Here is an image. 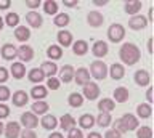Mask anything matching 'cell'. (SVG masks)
<instances>
[{
    "instance_id": "cell-33",
    "label": "cell",
    "mask_w": 154,
    "mask_h": 138,
    "mask_svg": "<svg viewBox=\"0 0 154 138\" xmlns=\"http://www.w3.org/2000/svg\"><path fill=\"white\" fill-rule=\"evenodd\" d=\"M71 21V16L67 15V13H58V15H55V20H53V24L58 26V27H66L67 24H69Z\"/></svg>"
},
{
    "instance_id": "cell-39",
    "label": "cell",
    "mask_w": 154,
    "mask_h": 138,
    "mask_svg": "<svg viewBox=\"0 0 154 138\" xmlns=\"http://www.w3.org/2000/svg\"><path fill=\"white\" fill-rule=\"evenodd\" d=\"M43 11L47 15H58V2H55V0L43 2Z\"/></svg>"
},
{
    "instance_id": "cell-13",
    "label": "cell",
    "mask_w": 154,
    "mask_h": 138,
    "mask_svg": "<svg viewBox=\"0 0 154 138\" xmlns=\"http://www.w3.org/2000/svg\"><path fill=\"white\" fill-rule=\"evenodd\" d=\"M108 51H109V47L106 42L103 40H98V42H95L93 47H91V53H93L96 58H104L106 55H108Z\"/></svg>"
},
{
    "instance_id": "cell-8",
    "label": "cell",
    "mask_w": 154,
    "mask_h": 138,
    "mask_svg": "<svg viewBox=\"0 0 154 138\" xmlns=\"http://www.w3.org/2000/svg\"><path fill=\"white\" fill-rule=\"evenodd\" d=\"M120 122L124 124V127L127 128V132L128 130H137V128L140 127V122H138V117L137 116H133V114H124L122 117H120Z\"/></svg>"
},
{
    "instance_id": "cell-23",
    "label": "cell",
    "mask_w": 154,
    "mask_h": 138,
    "mask_svg": "<svg viewBox=\"0 0 154 138\" xmlns=\"http://www.w3.org/2000/svg\"><path fill=\"white\" fill-rule=\"evenodd\" d=\"M58 124H60V127L63 128V130L69 132L71 128H74V127H75V119L72 117L71 114H63L61 119L58 121Z\"/></svg>"
},
{
    "instance_id": "cell-20",
    "label": "cell",
    "mask_w": 154,
    "mask_h": 138,
    "mask_svg": "<svg viewBox=\"0 0 154 138\" xmlns=\"http://www.w3.org/2000/svg\"><path fill=\"white\" fill-rule=\"evenodd\" d=\"M58 42H60V47H71L72 45V42H74V39H72V34L69 31H66V29H61L60 32H58Z\"/></svg>"
},
{
    "instance_id": "cell-54",
    "label": "cell",
    "mask_w": 154,
    "mask_h": 138,
    "mask_svg": "<svg viewBox=\"0 0 154 138\" xmlns=\"http://www.w3.org/2000/svg\"><path fill=\"white\" fill-rule=\"evenodd\" d=\"M152 7L151 8H149V10H148V16H146V21H148V24H149V23H152Z\"/></svg>"
},
{
    "instance_id": "cell-58",
    "label": "cell",
    "mask_w": 154,
    "mask_h": 138,
    "mask_svg": "<svg viewBox=\"0 0 154 138\" xmlns=\"http://www.w3.org/2000/svg\"><path fill=\"white\" fill-rule=\"evenodd\" d=\"M3 26H5V23H3V18H2V16H0V31H2V29H3Z\"/></svg>"
},
{
    "instance_id": "cell-53",
    "label": "cell",
    "mask_w": 154,
    "mask_h": 138,
    "mask_svg": "<svg viewBox=\"0 0 154 138\" xmlns=\"http://www.w3.org/2000/svg\"><path fill=\"white\" fill-rule=\"evenodd\" d=\"M146 48H148V53H149V55H152V39H148Z\"/></svg>"
},
{
    "instance_id": "cell-3",
    "label": "cell",
    "mask_w": 154,
    "mask_h": 138,
    "mask_svg": "<svg viewBox=\"0 0 154 138\" xmlns=\"http://www.w3.org/2000/svg\"><path fill=\"white\" fill-rule=\"evenodd\" d=\"M125 37V27L119 23H114V24L109 26L108 29V39L112 42V44H117Z\"/></svg>"
},
{
    "instance_id": "cell-50",
    "label": "cell",
    "mask_w": 154,
    "mask_h": 138,
    "mask_svg": "<svg viewBox=\"0 0 154 138\" xmlns=\"http://www.w3.org/2000/svg\"><path fill=\"white\" fill-rule=\"evenodd\" d=\"M11 7V0H0V10H8Z\"/></svg>"
},
{
    "instance_id": "cell-38",
    "label": "cell",
    "mask_w": 154,
    "mask_h": 138,
    "mask_svg": "<svg viewBox=\"0 0 154 138\" xmlns=\"http://www.w3.org/2000/svg\"><path fill=\"white\" fill-rule=\"evenodd\" d=\"M95 122L98 124V127H109L111 122H112V117H111L109 112H100L98 117L95 119Z\"/></svg>"
},
{
    "instance_id": "cell-59",
    "label": "cell",
    "mask_w": 154,
    "mask_h": 138,
    "mask_svg": "<svg viewBox=\"0 0 154 138\" xmlns=\"http://www.w3.org/2000/svg\"><path fill=\"white\" fill-rule=\"evenodd\" d=\"M3 128H5V125L2 124V121H0V135H2V133H3Z\"/></svg>"
},
{
    "instance_id": "cell-37",
    "label": "cell",
    "mask_w": 154,
    "mask_h": 138,
    "mask_svg": "<svg viewBox=\"0 0 154 138\" xmlns=\"http://www.w3.org/2000/svg\"><path fill=\"white\" fill-rule=\"evenodd\" d=\"M3 23L7 26H10V27H18L19 26V15L14 13V11H8L7 16H5V20H3Z\"/></svg>"
},
{
    "instance_id": "cell-30",
    "label": "cell",
    "mask_w": 154,
    "mask_h": 138,
    "mask_svg": "<svg viewBox=\"0 0 154 138\" xmlns=\"http://www.w3.org/2000/svg\"><path fill=\"white\" fill-rule=\"evenodd\" d=\"M116 108V103H114V100H111V98H103V100H100L98 101V109H100V112H109Z\"/></svg>"
},
{
    "instance_id": "cell-6",
    "label": "cell",
    "mask_w": 154,
    "mask_h": 138,
    "mask_svg": "<svg viewBox=\"0 0 154 138\" xmlns=\"http://www.w3.org/2000/svg\"><path fill=\"white\" fill-rule=\"evenodd\" d=\"M16 58H19V61L24 64V63H29L32 58H34V48L31 45H26V44H23L21 47L18 48V55H16Z\"/></svg>"
},
{
    "instance_id": "cell-48",
    "label": "cell",
    "mask_w": 154,
    "mask_h": 138,
    "mask_svg": "<svg viewBox=\"0 0 154 138\" xmlns=\"http://www.w3.org/2000/svg\"><path fill=\"white\" fill-rule=\"evenodd\" d=\"M114 130H117L119 133H125V132H127V128L124 127V124L120 122V119H116V121H114Z\"/></svg>"
},
{
    "instance_id": "cell-43",
    "label": "cell",
    "mask_w": 154,
    "mask_h": 138,
    "mask_svg": "<svg viewBox=\"0 0 154 138\" xmlns=\"http://www.w3.org/2000/svg\"><path fill=\"white\" fill-rule=\"evenodd\" d=\"M67 138H84V133H82L80 128L74 127V128H71V130L67 132Z\"/></svg>"
},
{
    "instance_id": "cell-7",
    "label": "cell",
    "mask_w": 154,
    "mask_h": 138,
    "mask_svg": "<svg viewBox=\"0 0 154 138\" xmlns=\"http://www.w3.org/2000/svg\"><path fill=\"white\" fill-rule=\"evenodd\" d=\"M148 26V21H146V16L143 15H135L128 20V27L133 31H141Z\"/></svg>"
},
{
    "instance_id": "cell-12",
    "label": "cell",
    "mask_w": 154,
    "mask_h": 138,
    "mask_svg": "<svg viewBox=\"0 0 154 138\" xmlns=\"http://www.w3.org/2000/svg\"><path fill=\"white\" fill-rule=\"evenodd\" d=\"M135 84L138 87H148L151 84V75H149V72L146 69H138L135 72Z\"/></svg>"
},
{
    "instance_id": "cell-46",
    "label": "cell",
    "mask_w": 154,
    "mask_h": 138,
    "mask_svg": "<svg viewBox=\"0 0 154 138\" xmlns=\"http://www.w3.org/2000/svg\"><path fill=\"white\" fill-rule=\"evenodd\" d=\"M8 77H10V75H8V69L3 68V66H0V85L7 82Z\"/></svg>"
},
{
    "instance_id": "cell-35",
    "label": "cell",
    "mask_w": 154,
    "mask_h": 138,
    "mask_svg": "<svg viewBox=\"0 0 154 138\" xmlns=\"http://www.w3.org/2000/svg\"><path fill=\"white\" fill-rule=\"evenodd\" d=\"M79 125H80V128H91L95 125V117L88 112L82 114V116L79 117Z\"/></svg>"
},
{
    "instance_id": "cell-51",
    "label": "cell",
    "mask_w": 154,
    "mask_h": 138,
    "mask_svg": "<svg viewBox=\"0 0 154 138\" xmlns=\"http://www.w3.org/2000/svg\"><path fill=\"white\" fill-rule=\"evenodd\" d=\"M108 0H93V5H96V7H106L108 5Z\"/></svg>"
},
{
    "instance_id": "cell-28",
    "label": "cell",
    "mask_w": 154,
    "mask_h": 138,
    "mask_svg": "<svg viewBox=\"0 0 154 138\" xmlns=\"http://www.w3.org/2000/svg\"><path fill=\"white\" fill-rule=\"evenodd\" d=\"M130 93H128V88L127 87H117L114 90V101L117 103H125L128 100Z\"/></svg>"
},
{
    "instance_id": "cell-5",
    "label": "cell",
    "mask_w": 154,
    "mask_h": 138,
    "mask_svg": "<svg viewBox=\"0 0 154 138\" xmlns=\"http://www.w3.org/2000/svg\"><path fill=\"white\" fill-rule=\"evenodd\" d=\"M82 97L87 100H96L100 97V87L95 82H88L87 85H84V90H82Z\"/></svg>"
},
{
    "instance_id": "cell-26",
    "label": "cell",
    "mask_w": 154,
    "mask_h": 138,
    "mask_svg": "<svg viewBox=\"0 0 154 138\" xmlns=\"http://www.w3.org/2000/svg\"><path fill=\"white\" fill-rule=\"evenodd\" d=\"M72 51L75 56H84L88 51V44L85 40H75L72 42Z\"/></svg>"
},
{
    "instance_id": "cell-1",
    "label": "cell",
    "mask_w": 154,
    "mask_h": 138,
    "mask_svg": "<svg viewBox=\"0 0 154 138\" xmlns=\"http://www.w3.org/2000/svg\"><path fill=\"white\" fill-rule=\"evenodd\" d=\"M119 58L124 64L127 66H133L137 64L140 58H141V53H140V48L132 42H125V44L120 47L119 50Z\"/></svg>"
},
{
    "instance_id": "cell-36",
    "label": "cell",
    "mask_w": 154,
    "mask_h": 138,
    "mask_svg": "<svg viewBox=\"0 0 154 138\" xmlns=\"http://www.w3.org/2000/svg\"><path fill=\"white\" fill-rule=\"evenodd\" d=\"M48 103L47 101H42V100H38V101H34L32 103V112L35 114H47L48 112Z\"/></svg>"
},
{
    "instance_id": "cell-40",
    "label": "cell",
    "mask_w": 154,
    "mask_h": 138,
    "mask_svg": "<svg viewBox=\"0 0 154 138\" xmlns=\"http://www.w3.org/2000/svg\"><path fill=\"white\" fill-rule=\"evenodd\" d=\"M137 138H152V128L151 127H138L137 128Z\"/></svg>"
},
{
    "instance_id": "cell-17",
    "label": "cell",
    "mask_w": 154,
    "mask_h": 138,
    "mask_svg": "<svg viewBox=\"0 0 154 138\" xmlns=\"http://www.w3.org/2000/svg\"><path fill=\"white\" fill-rule=\"evenodd\" d=\"M42 127L45 128V130H55V128L58 127V119L53 116V114H43V117H42Z\"/></svg>"
},
{
    "instance_id": "cell-41",
    "label": "cell",
    "mask_w": 154,
    "mask_h": 138,
    "mask_svg": "<svg viewBox=\"0 0 154 138\" xmlns=\"http://www.w3.org/2000/svg\"><path fill=\"white\" fill-rule=\"evenodd\" d=\"M10 98H11V92H10V88L5 87V85H0V103L8 101Z\"/></svg>"
},
{
    "instance_id": "cell-55",
    "label": "cell",
    "mask_w": 154,
    "mask_h": 138,
    "mask_svg": "<svg viewBox=\"0 0 154 138\" xmlns=\"http://www.w3.org/2000/svg\"><path fill=\"white\" fill-rule=\"evenodd\" d=\"M87 138H103V136H101V133H98V132H90L88 135H87Z\"/></svg>"
},
{
    "instance_id": "cell-56",
    "label": "cell",
    "mask_w": 154,
    "mask_h": 138,
    "mask_svg": "<svg viewBox=\"0 0 154 138\" xmlns=\"http://www.w3.org/2000/svg\"><path fill=\"white\" fill-rule=\"evenodd\" d=\"M48 138H64V136H63V133H60V132H51L50 135H48Z\"/></svg>"
},
{
    "instance_id": "cell-18",
    "label": "cell",
    "mask_w": 154,
    "mask_h": 138,
    "mask_svg": "<svg viewBox=\"0 0 154 138\" xmlns=\"http://www.w3.org/2000/svg\"><path fill=\"white\" fill-rule=\"evenodd\" d=\"M26 21H27V24H31L35 29L42 27V24H43V18L38 15V11H29L26 15Z\"/></svg>"
},
{
    "instance_id": "cell-29",
    "label": "cell",
    "mask_w": 154,
    "mask_h": 138,
    "mask_svg": "<svg viewBox=\"0 0 154 138\" xmlns=\"http://www.w3.org/2000/svg\"><path fill=\"white\" fill-rule=\"evenodd\" d=\"M47 56L50 61H56V60H61L63 56V50L60 45H50L47 48Z\"/></svg>"
},
{
    "instance_id": "cell-16",
    "label": "cell",
    "mask_w": 154,
    "mask_h": 138,
    "mask_svg": "<svg viewBox=\"0 0 154 138\" xmlns=\"http://www.w3.org/2000/svg\"><path fill=\"white\" fill-rule=\"evenodd\" d=\"M103 21H104V16L96 10L88 11V15H87V23H88L91 27H100L103 24Z\"/></svg>"
},
{
    "instance_id": "cell-52",
    "label": "cell",
    "mask_w": 154,
    "mask_h": 138,
    "mask_svg": "<svg viewBox=\"0 0 154 138\" xmlns=\"http://www.w3.org/2000/svg\"><path fill=\"white\" fill-rule=\"evenodd\" d=\"M146 101L151 104V101H152V88H148L146 90Z\"/></svg>"
},
{
    "instance_id": "cell-34",
    "label": "cell",
    "mask_w": 154,
    "mask_h": 138,
    "mask_svg": "<svg viewBox=\"0 0 154 138\" xmlns=\"http://www.w3.org/2000/svg\"><path fill=\"white\" fill-rule=\"evenodd\" d=\"M67 103H69L71 108H80L82 104H84V97H82V93L74 92L67 97Z\"/></svg>"
},
{
    "instance_id": "cell-10",
    "label": "cell",
    "mask_w": 154,
    "mask_h": 138,
    "mask_svg": "<svg viewBox=\"0 0 154 138\" xmlns=\"http://www.w3.org/2000/svg\"><path fill=\"white\" fill-rule=\"evenodd\" d=\"M3 133H5L7 138H18L19 133H21V124L14 122V121L8 122L7 125H5V128H3Z\"/></svg>"
},
{
    "instance_id": "cell-32",
    "label": "cell",
    "mask_w": 154,
    "mask_h": 138,
    "mask_svg": "<svg viewBox=\"0 0 154 138\" xmlns=\"http://www.w3.org/2000/svg\"><path fill=\"white\" fill-rule=\"evenodd\" d=\"M137 114H138V117H141V119L151 117V114H152L151 104H149V103H141V104H138V106H137Z\"/></svg>"
},
{
    "instance_id": "cell-27",
    "label": "cell",
    "mask_w": 154,
    "mask_h": 138,
    "mask_svg": "<svg viewBox=\"0 0 154 138\" xmlns=\"http://www.w3.org/2000/svg\"><path fill=\"white\" fill-rule=\"evenodd\" d=\"M141 7H143V3L140 2V0H133V2H125V5H124V8H125V13L127 15H138V11L141 10Z\"/></svg>"
},
{
    "instance_id": "cell-22",
    "label": "cell",
    "mask_w": 154,
    "mask_h": 138,
    "mask_svg": "<svg viewBox=\"0 0 154 138\" xmlns=\"http://www.w3.org/2000/svg\"><path fill=\"white\" fill-rule=\"evenodd\" d=\"M108 72H109V75H111L114 80H120V79L125 75V68H124V64H120V63H114V64L108 69Z\"/></svg>"
},
{
    "instance_id": "cell-25",
    "label": "cell",
    "mask_w": 154,
    "mask_h": 138,
    "mask_svg": "<svg viewBox=\"0 0 154 138\" xmlns=\"http://www.w3.org/2000/svg\"><path fill=\"white\" fill-rule=\"evenodd\" d=\"M10 72L16 80L23 79L26 75V66L23 63H11V68H10Z\"/></svg>"
},
{
    "instance_id": "cell-42",
    "label": "cell",
    "mask_w": 154,
    "mask_h": 138,
    "mask_svg": "<svg viewBox=\"0 0 154 138\" xmlns=\"http://www.w3.org/2000/svg\"><path fill=\"white\" fill-rule=\"evenodd\" d=\"M60 79L58 77H48L47 80V88H51V90H58L60 88Z\"/></svg>"
},
{
    "instance_id": "cell-15",
    "label": "cell",
    "mask_w": 154,
    "mask_h": 138,
    "mask_svg": "<svg viewBox=\"0 0 154 138\" xmlns=\"http://www.w3.org/2000/svg\"><path fill=\"white\" fill-rule=\"evenodd\" d=\"M11 100H13V104L16 108H23V106H26L27 101H29V95L24 92V90H16V92L13 93Z\"/></svg>"
},
{
    "instance_id": "cell-24",
    "label": "cell",
    "mask_w": 154,
    "mask_h": 138,
    "mask_svg": "<svg viewBox=\"0 0 154 138\" xmlns=\"http://www.w3.org/2000/svg\"><path fill=\"white\" fill-rule=\"evenodd\" d=\"M14 37H16L19 42L26 44V42L31 39V31H29V27H26V26H18V27H14Z\"/></svg>"
},
{
    "instance_id": "cell-31",
    "label": "cell",
    "mask_w": 154,
    "mask_h": 138,
    "mask_svg": "<svg viewBox=\"0 0 154 138\" xmlns=\"http://www.w3.org/2000/svg\"><path fill=\"white\" fill-rule=\"evenodd\" d=\"M27 79L31 80L32 84H40L43 79H45V75H43V72H42V69L40 68H34V69H31L27 72Z\"/></svg>"
},
{
    "instance_id": "cell-47",
    "label": "cell",
    "mask_w": 154,
    "mask_h": 138,
    "mask_svg": "<svg viewBox=\"0 0 154 138\" xmlns=\"http://www.w3.org/2000/svg\"><path fill=\"white\" fill-rule=\"evenodd\" d=\"M104 138H122V133H119L117 130H114V128H109V130H106Z\"/></svg>"
},
{
    "instance_id": "cell-19",
    "label": "cell",
    "mask_w": 154,
    "mask_h": 138,
    "mask_svg": "<svg viewBox=\"0 0 154 138\" xmlns=\"http://www.w3.org/2000/svg\"><path fill=\"white\" fill-rule=\"evenodd\" d=\"M47 95H48V88L40 85V84L34 85V87L31 88V97L35 100V101H38V100H45Z\"/></svg>"
},
{
    "instance_id": "cell-57",
    "label": "cell",
    "mask_w": 154,
    "mask_h": 138,
    "mask_svg": "<svg viewBox=\"0 0 154 138\" xmlns=\"http://www.w3.org/2000/svg\"><path fill=\"white\" fill-rule=\"evenodd\" d=\"M77 5H79V2H69V0H66V2H64V7H69V8H74Z\"/></svg>"
},
{
    "instance_id": "cell-45",
    "label": "cell",
    "mask_w": 154,
    "mask_h": 138,
    "mask_svg": "<svg viewBox=\"0 0 154 138\" xmlns=\"http://www.w3.org/2000/svg\"><path fill=\"white\" fill-rule=\"evenodd\" d=\"M10 116V108H8V104H5V103H0V121L5 117H8Z\"/></svg>"
},
{
    "instance_id": "cell-44",
    "label": "cell",
    "mask_w": 154,
    "mask_h": 138,
    "mask_svg": "<svg viewBox=\"0 0 154 138\" xmlns=\"http://www.w3.org/2000/svg\"><path fill=\"white\" fill-rule=\"evenodd\" d=\"M21 138H37V133L32 130V128H24V130L19 133Z\"/></svg>"
},
{
    "instance_id": "cell-4",
    "label": "cell",
    "mask_w": 154,
    "mask_h": 138,
    "mask_svg": "<svg viewBox=\"0 0 154 138\" xmlns=\"http://www.w3.org/2000/svg\"><path fill=\"white\" fill-rule=\"evenodd\" d=\"M19 124H21L24 128H32V130H34V128L38 125V117H37L32 111H31V112L26 111V112H23V114H21Z\"/></svg>"
},
{
    "instance_id": "cell-49",
    "label": "cell",
    "mask_w": 154,
    "mask_h": 138,
    "mask_svg": "<svg viewBox=\"0 0 154 138\" xmlns=\"http://www.w3.org/2000/svg\"><path fill=\"white\" fill-rule=\"evenodd\" d=\"M26 5H27L29 8H32V10H35V8L40 7V2H38V0H27Z\"/></svg>"
},
{
    "instance_id": "cell-14",
    "label": "cell",
    "mask_w": 154,
    "mask_h": 138,
    "mask_svg": "<svg viewBox=\"0 0 154 138\" xmlns=\"http://www.w3.org/2000/svg\"><path fill=\"white\" fill-rule=\"evenodd\" d=\"M74 80H75V84L77 85H87L90 82V72H88V69L87 68H79L75 71V74H74Z\"/></svg>"
},
{
    "instance_id": "cell-21",
    "label": "cell",
    "mask_w": 154,
    "mask_h": 138,
    "mask_svg": "<svg viewBox=\"0 0 154 138\" xmlns=\"http://www.w3.org/2000/svg\"><path fill=\"white\" fill-rule=\"evenodd\" d=\"M40 69L45 77H55L56 72H58V66L56 63H53V61H45V63L40 64Z\"/></svg>"
},
{
    "instance_id": "cell-11",
    "label": "cell",
    "mask_w": 154,
    "mask_h": 138,
    "mask_svg": "<svg viewBox=\"0 0 154 138\" xmlns=\"http://www.w3.org/2000/svg\"><path fill=\"white\" fill-rule=\"evenodd\" d=\"M74 74H75L74 66H71V64H64V66H63V68L60 69V82L69 84L71 80H74Z\"/></svg>"
},
{
    "instance_id": "cell-9",
    "label": "cell",
    "mask_w": 154,
    "mask_h": 138,
    "mask_svg": "<svg viewBox=\"0 0 154 138\" xmlns=\"http://www.w3.org/2000/svg\"><path fill=\"white\" fill-rule=\"evenodd\" d=\"M16 55H18V48L13 44H5V45H2V48H0V56L7 61H13L16 58Z\"/></svg>"
},
{
    "instance_id": "cell-2",
    "label": "cell",
    "mask_w": 154,
    "mask_h": 138,
    "mask_svg": "<svg viewBox=\"0 0 154 138\" xmlns=\"http://www.w3.org/2000/svg\"><path fill=\"white\" fill-rule=\"evenodd\" d=\"M88 72L91 74L90 77H93L96 80H104L106 75H108V66H106V63H103V61H93V63L90 64V71Z\"/></svg>"
}]
</instances>
